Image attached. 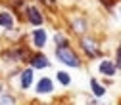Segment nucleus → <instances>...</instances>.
<instances>
[{"mask_svg":"<svg viewBox=\"0 0 121 105\" xmlns=\"http://www.w3.org/2000/svg\"><path fill=\"white\" fill-rule=\"evenodd\" d=\"M90 84H92V92H94V96H104L106 94V88L100 84V82H96V80H90Z\"/></svg>","mask_w":121,"mask_h":105,"instance_id":"12","label":"nucleus"},{"mask_svg":"<svg viewBox=\"0 0 121 105\" xmlns=\"http://www.w3.org/2000/svg\"><path fill=\"white\" fill-rule=\"evenodd\" d=\"M73 29H75V31H79V33H83L85 29H86L85 19H75V21H73Z\"/></svg>","mask_w":121,"mask_h":105,"instance_id":"14","label":"nucleus"},{"mask_svg":"<svg viewBox=\"0 0 121 105\" xmlns=\"http://www.w3.org/2000/svg\"><path fill=\"white\" fill-rule=\"evenodd\" d=\"M31 84H33V71L27 69V71H23V74H21V88H29Z\"/></svg>","mask_w":121,"mask_h":105,"instance_id":"8","label":"nucleus"},{"mask_svg":"<svg viewBox=\"0 0 121 105\" xmlns=\"http://www.w3.org/2000/svg\"><path fill=\"white\" fill-rule=\"evenodd\" d=\"M40 2H44L48 8H54V6H56V0H40Z\"/></svg>","mask_w":121,"mask_h":105,"instance_id":"17","label":"nucleus"},{"mask_svg":"<svg viewBox=\"0 0 121 105\" xmlns=\"http://www.w3.org/2000/svg\"><path fill=\"white\" fill-rule=\"evenodd\" d=\"M0 25L6 27V29H12L13 27V17L10 13H0Z\"/></svg>","mask_w":121,"mask_h":105,"instance_id":"10","label":"nucleus"},{"mask_svg":"<svg viewBox=\"0 0 121 105\" xmlns=\"http://www.w3.org/2000/svg\"><path fill=\"white\" fill-rule=\"evenodd\" d=\"M0 105H16V99L8 92H0Z\"/></svg>","mask_w":121,"mask_h":105,"instance_id":"11","label":"nucleus"},{"mask_svg":"<svg viewBox=\"0 0 121 105\" xmlns=\"http://www.w3.org/2000/svg\"><path fill=\"white\" fill-rule=\"evenodd\" d=\"M58 80L62 82L64 86H69V82H71L69 74H67V73H64V71H58Z\"/></svg>","mask_w":121,"mask_h":105,"instance_id":"13","label":"nucleus"},{"mask_svg":"<svg viewBox=\"0 0 121 105\" xmlns=\"http://www.w3.org/2000/svg\"><path fill=\"white\" fill-rule=\"evenodd\" d=\"M119 16H121V10H119Z\"/></svg>","mask_w":121,"mask_h":105,"instance_id":"19","label":"nucleus"},{"mask_svg":"<svg viewBox=\"0 0 121 105\" xmlns=\"http://www.w3.org/2000/svg\"><path fill=\"white\" fill-rule=\"evenodd\" d=\"M52 80L50 78H40L39 80V86H37V92L39 94H48V92H52Z\"/></svg>","mask_w":121,"mask_h":105,"instance_id":"6","label":"nucleus"},{"mask_svg":"<svg viewBox=\"0 0 121 105\" xmlns=\"http://www.w3.org/2000/svg\"><path fill=\"white\" fill-rule=\"evenodd\" d=\"M56 44H58V46H67V40H65V36H62V35H56Z\"/></svg>","mask_w":121,"mask_h":105,"instance_id":"15","label":"nucleus"},{"mask_svg":"<svg viewBox=\"0 0 121 105\" xmlns=\"http://www.w3.org/2000/svg\"><path fill=\"white\" fill-rule=\"evenodd\" d=\"M56 57H58L62 63L69 65V67H79V57L75 55L67 46H58V50H56Z\"/></svg>","mask_w":121,"mask_h":105,"instance_id":"1","label":"nucleus"},{"mask_svg":"<svg viewBox=\"0 0 121 105\" xmlns=\"http://www.w3.org/2000/svg\"><path fill=\"white\" fill-rule=\"evenodd\" d=\"M27 19H29L31 25H42V16H40V12L35 6H29L27 8Z\"/></svg>","mask_w":121,"mask_h":105,"instance_id":"3","label":"nucleus"},{"mask_svg":"<svg viewBox=\"0 0 121 105\" xmlns=\"http://www.w3.org/2000/svg\"><path fill=\"white\" fill-rule=\"evenodd\" d=\"M115 67L117 65H113L112 61H102L98 69H100L102 74H106V77H113V74H115Z\"/></svg>","mask_w":121,"mask_h":105,"instance_id":"5","label":"nucleus"},{"mask_svg":"<svg viewBox=\"0 0 121 105\" xmlns=\"http://www.w3.org/2000/svg\"><path fill=\"white\" fill-rule=\"evenodd\" d=\"M33 44L37 48H44V44H46V33H44L42 29H37L33 33Z\"/></svg>","mask_w":121,"mask_h":105,"instance_id":"4","label":"nucleus"},{"mask_svg":"<svg viewBox=\"0 0 121 105\" xmlns=\"http://www.w3.org/2000/svg\"><path fill=\"white\" fill-rule=\"evenodd\" d=\"M25 55H27V50L25 48H16V50H12V52L6 54L8 59H23Z\"/></svg>","mask_w":121,"mask_h":105,"instance_id":"9","label":"nucleus"},{"mask_svg":"<svg viewBox=\"0 0 121 105\" xmlns=\"http://www.w3.org/2000/svg\"><path fill=\"white\" fill-rule=\"evenodd\" d=\"M81 44H83L85 52L88 54V57H96V55L100 54V50H98V44H96V40H90V38H83V40H81Z\"/></svg>","mask_w":121,"mask_h":105,"instance_id":"2","label":"nucleus"},{"mask_svg":"<svg viewBox=\"0 0 121 105\" xmlns=\"http://www.w3.org/2000/svg\"><path fill=\"white\" fill-rule=\"evenodd\" d=\"M115 65H117V67L121 69V46L117 48V61H115Z\"/></svg>","mask_w":121,"mask_h":105,"instance_id":"16","label":"nucleus"},{"mask_svg":"<svg viewBox=\"0 0 121 105\" xmlns=\"http://www.w3.org/2000/svg\"><path fill=\"white\" fill-rule=\"evenodd\" d=\"M46 65H48V59L44 57V55L37 54V55L31 57V67H35V69H44Z\"/></svg>","mask_w":121,"mask_h":105,"instance_id":"7","label":"nucleus"},{"mask_svg":"<svg viewBox=\"0 0 121 105\" xmlns=\"http://www.w3.org/2000/svg\"><path fill=\"white\" fill-rule=\"evenodd\" d=\"M102 4H106V6H112V4H113V0H102Z\"/></svg>","mask_w":121,"mask_h":105,"instance_id":"18","label":"nucleus"}]
</instances>
